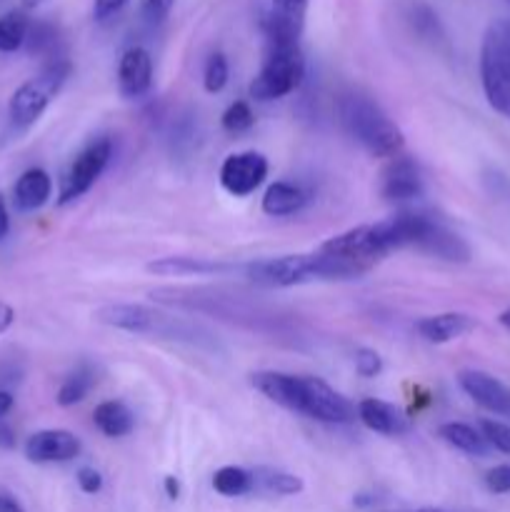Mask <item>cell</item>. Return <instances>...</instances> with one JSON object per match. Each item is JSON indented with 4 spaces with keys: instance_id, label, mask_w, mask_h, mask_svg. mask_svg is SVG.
Listing matches in <instances>:
<instances>
[{
    "instance_id": "obj_33",
    "label": "cell",
    "mask_w": 510,
    "mask_h": 512,
    "mask_svg": "<svg viewBox=\"0 0 510 512\" xmlns=\"http://www.w3.org/2000/svg\"><path fill=\"white\" fill-rule=\"evenodd\" d=\"M173 3L175 0H140V15L150 25H158L168 18L170 10H173Z\"/></svg>"
},
{
    "instance_id": "obj_25",
    "label": "cell",
    "mask_w": 510,
    "mask_h": 512,
    "mask_svg": "<svg viewBox=\"0 0 510 512\" xmlns=\"http://www.w3.org/2000/svg\"><path fill=\"white\" fill-rule=\"evenodd\" d=\"M253 490L268 495H298L303 490V480L293 473L273 468H255L253 470Z\"/></svg>"
},
{
    "instance_id": "obj_22",
    "label": "cell",
    "mask_w": 510,
    "mask_h": 512,
    "mask_svg": "<svg viewBox=\"0 0 510 512\" xmlns=\"http://www.w3.org/2000/svg\"><path fill=\"white\" fill-rule=\"evenodd\" d=\"M93 423L108 438H123V435L133 433L135 418L125 403H120V400H105V403H100L95 408Z\"/></svg>"
},
{
    "instance_id": "obj_41",
    "label": "cell",
    "mask_w": 510,
    "mask_h": 512,
    "mask_svg": "<svg viewBox=\"0 0 510 512\" xmlns=\"http://www.w3.org/2000/svg\"><path fill=\"white\" fill-rule=\"evenodd\" d=\"M13 395L8 393V390H0V418H5V415L10 413V410H13Z\"/></svg>"
},
{
    "instance_id": "obj_6",
    "label": "cell",
    "mask_w": 510,
    "mask_h": 512,
    "mask_svg": "<svg viewBox=\"0 0 510 512\" xmlns=\"http://www.w3.org/2000/svg\"><path fill=\"white\" fill-rule=\"evenodd\" d=\"M110 155H113V143L108 138H98L85 145L78 153V158L73 160L68 173H65L58 203L68 205L78 200L80 195L88 193L95 180L103 175L105 165L110 163Z\"/></svg>"
},
{
    "instance_id": "obj_3",
    "label": "cell",
    "mask_w": 510,
    "mask_h": 512,
    "mask_svg": "<svg viewBox=\"0 0 510 512\" xmlns=\"http://www.w3.org/2000/svg\"><path fill=\"white\" fill-rule=\"evenodd\" d=\"M305 78V58L298 43L290 45H268V55L250 83V98L268 103V100L285 98L295 93Z\"/></svg>"
},
{
    "instance_id": "obj_42",
    "label": "cell",
    "mask_w": 510,
    "mask_h": 512,
    "mask_svg": "<svg viewBox=\"0 0 510 512\" xmlns=\"http://www.w3.org/2000/svg\"><path fill=\"white\" fill-rule=\"evenodd\" d=\"M165 493H168L170 500H175L180 495V483L173 478V475H168V478H165Z\"/></svg>"
},
{
    "instance_id": "obj_31",
    "label": "cell",
    "mask_w": 510,
    "mask_h": 512,
    "mask_svg": "<svg viewBox=\"0 0 510 512\" xmlns=\"http://www.w3.org/2000/svg\"><path fill=\"white\" fill-rule=\"evenodd\" d=\"M480 433L488 440L490 448H495L498 453L510 455V425L498 423V420H483V423H480Z\"/></svg>"
},
{
    "instance_id": "obj_9",
    "label": "cell",
    "mask_w": 510,
    "mask_h": 512,
    "mask_svg": "<svg viewBox=\"0 0 510 512\" xmlns=\"http://www.w3.org/2000/svg\"><path fill=\"white\" fill-rule=\"evenodd\" d=\"M303 380V410L300 413L308 418L320 420L328 425H345L355 420V408L348 398L330 388L320 378H300Z\"/></svg>"
},
{
    "instance_id": "obj_5",
    "label": "cell",
    "mask_w": 510,
    "mask_h": 512,
    "mask_svg": "<svg viewBox=\"0 0 510 512\" xmlns=\"http://www.w3.org/2000/svg\"><path fill=\"white\" fill-rule=\"evenodd\" d=\"M248 278L263 288H293L318 278V255H283V258L255 260L245 268Z\"/></svg>"
},
{
    "instance_id": "obj_19",
    "label": "cell",
    "mask_w": 510,
    "mask_h": 512,
    "mask_svg": "<svg viewBox=\"0 0 510 512\" xmlns=\"http://www.w3.org/2000/svg\"><path fill=\"white\" fill-rule=\"evenodd\" d=\"M418 335L433 345L453 343V340L465 338L468 333L475 330V320L465 313H440L423 318L415 325Z\"/></svg>"
},
{
    "instance_id": "obj_20",
    "label": "cell",
    "mask_w": 510,
    "mask_h": 512,
    "mask_svg": "<svg viewBox=\"0 0 510 512\" xmlns=\"http://www.w3.org/2000/svg\"><path fill=\"white\" fill-rule=\"evenodd\" d=\"M50 195H53V180L40 168L25 170L13 188L15 208L23 210V213H33V210L43 208Z\"/></svg>"
},
{
    "instance_id": "obj_12",
    "label": "cell",
    "mask_w": 510,
    "mask_h": 512,
    "mask_svg": "<svg viewBox=\"0 0 510 512\" xmlns=\"http://www.w3.org/2000/svg\"><path fill=\"white\" fill-rule=\"evenodd\" d=\"M458 383L465 390V395L473 398L475 405L485 408L488 413L510 418V388L500 383L498 378L483 373V370H463L458 375Z\"/></svg>"
},
{
    "instance_id": "obj_15",
    "label": "cell",
    "mask_w": 510,
    "mask_h": 512,
    "mask_svg": "<svg viewBox=\"0 0 510 512\" xmlns=\"http://www.w3.org/2000/svg\"><path fill=\"white\" fill-rule=\"evenodd\" d=\"M358 420L368 430L380 435H388V438H398V435H405L410 430V418L400 408H395L393 403H385V400L378 398H365L360 400L358 408Z\"/></svg>"
},
{
    "instance_id": "obj_7",
    "label": "cell",
    "mask_w": 510,
    "mask_h": 512,
    "mask_svg": "<svg viewBox=\"0 0 510 512\" xmlns=\"http://www.w3.org/2000/svg\"><path fill=\"white\" fill-rule=\"evenodd\" d=\"M100 323L110 328L128 330L135 335H163V338H183L185 328L173 318L153 313L143 305H108L98 313Z\"/></svg>"
},
{
    "instance_id": "obj_29",
    "label": "cell",
    "mask_w": 510,
    "mask_h": 512,
    "mask_svg": "<svg viewBox=\"0 0 510 512\" xmlns=\"http://www.w3.org/2000/svg\"><path fill=\"white\" fill-rule=\"evenodd\" d=\"M228 75H230V68H228V60H225L223 53H213L208 58V63H205V70H203V85L208 93H220V90L228 85Z\"/></svg>"
},
{
    "instance_id": "obj_36",
    "label": "cell",
    "mask_w": 510,
    "mask_h": 512,
    "mask_svg": "<svg viewBox=\"0 0 510 512\" xmlns=\"http://www.w3.org/2000/svg\"><path fill=\"white\" fill-rule=\"evenodd\" d=\"M128 5V0H95L93 5V15L95 20H108L113 18L115 13H120V10Z\"/></svg>"
},
{
    "instance_id": "obj_28",
    "label": "cell",
    "mask_w": 510,
    "mask_h": 512,
    "mask_svg": "<svg viewBox=\"0 0 510 512\" xmlns=\"http://www.w3.org/2000/svg\"><path fill=\"white\" fill-rule=\"evenodd\" d=\"M93 388V373L90 370H75L70 378H65V383L58 390V405L63 408H73V405L83 403L85 395Z\"/></svg>"
},
{
    "instance_id": "obj_27",
    "label": "cell",
    "mask_w": 510,
    "mask_h": 512,
    "mask_svg": "<svg viewBox=\"0 0 510 512\" xmlns=\"http://www.w3.org/2000/svg\"><path fill=\"white\" fill-rule=\"evenodd\" d=\"M213 488L225 498H240V495L253 493V470L225 465L213 475Z\"/></svg>"
},
{
    "instance_id": "obj_10",
    "label": "cell",
    "mask_w": 510,
    "mask_h": 512,
    "mask_svg": "<svg viewBox=\"0 0 510 512\" xmlns=\"http://www.w3.org/2000/svg\"><path fill=\"white\" fill-rule=\"evenodd\" d=\"M265 175H268V160L255 150L228 155L220 165V185L235 198H248L250 193H255L263 185Z\"/></svg>"
},
{
    "instance_id": "obj_17",
    "label": "cell",
    "mask_w": 510,
    "mask_h": 512,
    "mask_svg": "<svg viewBox=\"0 0 510 512\" xmlns=\"http://www.w3.org/2000/svg\"><path fill=\"white\" fill-rule=\"evenodd\" d=\"M415 248L433 255V258L448 260V263H468L470 260L468 243H465L458 233H453V230L445 228V225H440L438 220L433 218H430L428 228L423 230V235H420Z\"/></svg>"
},
{
    "instance_id": "obj_8",
    "label": "cell",
    "mask_w": 510,
    "mask_h": 512,
    "mask_svg": "<svg viewBox=\"0 0 510 512\" xmlns=\"http://www.w3.org/2000/svg\"><path fill=\"white\" fill-rule=\"evenodd\" d=\"M320 250L345 260V263L358 265L363 270H368L375 260L388 255V248H385L383 238L378 233V225H360V228L348 230V233L335 235V238L325 240Z\"/></svg>"
},
{
    "instance_id": "obj_21",
    "label": "cell",
    "mask_w": 510,
    "mask_h": 512,
    "mask_svg": "<svg viewBox=\"0 0 510 512\" xmlns=\"http://www.w3.org/2000/svg\"><path fill=\"white\" fill-rule=\"evenodd\" d=\"M308 203V195L300 185L293 183H273L263 195V213L273 215V218H288L303 210V205Z\"/></svg>"
},
{
    "instance_id": "obj_11",
    "label": "cell",
    "mask_w": 510,
    "mask_h": 512,
    "mask_svg": "<svg viewBox=\"0 0 510 512\" xmlns=\"http://www.w3.org/2000/svg\"><path fill=\"white\" fill-rule=\"evenodd\" d=\"M80 455V440L70 430H38L25 440V458L30 463H68Z\"/></svg>"
},
{
    "instance_id": "obj_23",
    "label": "cell",
    "mask_w": 510,
    "mask_h": 512,
    "mask_svg": "<svg viewBox=\"0 0 510 512\" xmlns=\"http://www.w3.org/2000/svg\"><path fill=\"white\" fill-rule=\"evenodd\" d=\"M228 265L210 263L203 258H160L148 263V273L165 275V278H185V275H215L225 273Z\"/></svg>"
},
{
    "instance_id": "obj_16",
    "label": "cell",
    "mask_w": 510,
    "mask_h": 512,
    "mask_svg": "<svg viewBox=\"0 0 510 512\" xmlns=\"http://www.w3.org/2000/svg\"><path fill=\"white\" fill-rule=\"evenodd\" d=\"M118 85L125 98H140L153 85V58L145 48H128L118 63Z\"/></svg>"
},
{
    "instance_id": "obj_18",
    "label": "cell",
    "mask_w": 510,
    "mask_h": 512,
    "mask_svg": "<svg viewBox=\"0 0 510 512\" xmlns=\"http://www.w3.org/2000/svg\"><path fill=\"white\" fill-rule=\"evenodd\" d=\"M253 385L275 405H283V408L295 410V413L303 410V380L295 378V375L260 370V373L253 375Z\"/></svg>"
},
{
    "instance_id": "obj_39",
    "label": "cell",
    "mask_w": 510,
    "mask_h": 512,
    "mask_svg": "<svg viewBox=\"0 0 510 512\" xmlns=\"http://www.w3.org/2000/svg\"><path fill=\"white\" fill-rule=\"evenodd\" d=\"M8 230H10L8 208H5V200H3V195H0V240H3L5 235H8Z\"/></svg>"
},
{
    "instance_id": "obj_24",
    "label": "cell",
    "mask_w": 510,
    "mask_h": 512,
    "mask_svg": "<svg viewBox=\"0 0 510 512\" xmlns=\"http://www.w3.org/2000/svg\"><path fill=\"white\" fill-rule=\"evenodd\" d=\"M440 438L450 445V448L460 450L465 455H475V458H483L488 455L490 445L488 440L483 438L480 430H475L473 425H465V423H445L440 425Z\"/></svg>"
},
{
    "instance_id": "obj_43",
    "label": "cell",
    "mask_w": 510,
    "mask_h": 512,
    "mask_svg": "<svg viewBox=\"0 0 510 512\" xmlns=\"http://www.w3.org/2000/svg\"><path fill=\"white\" fill-rule=\"evenodd\" d=\"M500 323H503V325H505V328H508V330H510V308H508V310H505V313H500Z\"/></svg>"
},
{
    "instance_id": "obj_13",
    "label": "cell",
    "mask_w": 510,
    "mask_h": 512,
    "mask_svg": "<svg viewBox=\"0 0 510 512\" xmlns=\"http://www.w3.org/2000/svg\"><path fill=\"white\" fill-rule=\"evenodd\" d=\"M380 193L390 203H408L423 195V178H420L418 165L410 158H393L388 168L383 170L380 180Z\"/></svg>"
},
{
    "instance_id": "obj_34",
    "label": "cell",
    "mask_w": 510,
    "mask_h": 512,
    "mask_svg": "<svg viewBox=\"0 0 510 512\" xmlns=\"http://www.w3.org/2000/svg\"><path fill=\"white\" fill-rule=\"evenodd\" d=\"M485 485H488L490 493L495 495L510 493V465H495L493 470H488Z\"/></svg>"
},
{
    "instance_id": "obj_32",
    "label": "cell",
    "mask_w": 510,
    "mask_h": 512,
    "mask_svg": "<svg viewBox=\"0 0 510 512\" xmlns=\"http://www.w3.org/2000/svg\"><path fill=\"white\" fill-rule=\"evenodd\" d=\"M355 370H358L360 378H375L383 370V358L375 350L358 348L355 350Z\"/></svg>"
},
{
    "instance_id": "obj_30",
    "label": "cell",
    "mask_w": 510,
    "mask_h": 512,
    "mask_svg": "<svg viewBox=\"0 0 510 512\" xmlns=\"http://www.w3.org/2000/svg\"><path fill=\"white\" fill-rule=\"evenodd\" d=\"M253 125H255V115L245 100H238V103H233L223 113V128L228 130V133H243V130H250Z\"/></svg>"
},
{
    "instance_id": "obj_37",
    "label": "cell",
    "mask_w": 510,
    "mask_h": 512,
    "mask_svg": "<svg viewBox=\"0 0 510 512\" xmlns=\"http://www.w3.org/2000/svg\"><path fill=\"white\" fill-rule=\"evenodd\" d=\"M13 320H15V310L10 308L8 303H0V333H5V330L10 328Z\"/></svg>"
},
{
    "instance_id": "obj_35",
    "label": "cell",
    "mask_w": 510,
    "mask_h": 512,
    "mask_svg": "<svg viewBox=\"0 0 510 512\" xmlns=\"http://www.w3.org/2000/svg\"><path fill=\"white\" fill-rule=\"evenodd\" d=\"M78 485L83 493L95 495V493H100V488H103V478H100V473L95 468H80L78 470Z\"/></svg>"
},
{
    "instance_id": "obj_14",
    "label": "cell",
    "mask_w": 510,
    "mask_h": 512,
    "mask_svg": "<svg viewBox=\"0 0 510 512\" xmlns=\"http://www.w3.org/2000/svg\"><path fill=\"white\" fill-rule=\"evenodd\" d=\"M308 0H273V13L265 23L268 45L298 43Z\"/></svg>"
},
{
    "instance_id": "obj_1",
    "label": "cell",
    "mask_w": 510,
    "mask_h": 512,
    "mask_svg": "<svg viewBox=\"0 0 510 512\" xmlns=\"http://www.w3.org/2000/svg\"><path fill=\"white\" fill-rule=\"evenodd\" d=\"M340 120L345 130L375 158H395L403 150V133L378 103L360 93L343 95Z\"/></svg>"
},
{
    "instance_id": "obj_40",
    "label": "cell",
    "mask_w": 510,
    "mask_h": 512,
    "mask_svg": "<svg viewBox=\"0 0 510 512\" xmlns=\"http://www.w3.org/2000/svg\"><path fill=\"white\" fill-rule=\"evenodd\" d=\"M0 512H23V508H20L18 500H15V498L0 493Z\"/></svg>"
},
{
    "instance_id": "obj_2",
    "label": "cell",
    "mask_w": 510,
    "mask_h": 512,
    "mask_svg": "<svg viewBox=\"0 0 510 512\" xmlns=\"http://www.w3.org/2000/svg\"><path fill=\"white\" fill-rule=\"evenodd\" d=\"M480 83L485 100L498 115L510 120V20L488 25L480 45Z\"/></svg>"
},
{
    "instance_id": "obj_26",
    "label": "cell",
    "mask_w": 510,
    "mask_h": 512,
    "mask_svg": "<svg viewBox=\"0 0 510 512\" xmlns=\"http://www.w3.org/2000/svg\"><path fill=\"white\" fill-rule=\"evenodd\" d=\"M30 33L28 15L20 10H10V13L0 15V53H15L25 45Z\"/></svg>"
},
{
    "instance_id": "obj_4",
    "label": "cell",
    "mask_w": 510,
    "mask_h": 512,
    "mask_svg": "<svg viewBox=\"0 0 510 512\" xmlns=\"http://www.w3.org/2000/svg\"><path fill=\"white\" fill-rule=\"evenodd\" d=\"M68 78V60L53 58L38 75H35V78H30L28 83L20 85L8 105L10 120H13L15 128H30V125L45 113V108L53 103V98L60 93V88H63Z\"/></svg>"
},
{
    "instance_id": "obj_38",
    "label": "cell",
    "mask_w": 510,
    "mask_h": 512,
    "mask_svg": "<svg viewBox=\"0 0 510 512\" xmlns=\"http://www.w3.org/2000/svg\"><path fill=\"white\" fill-rule=\"evenodd\" d=\"M0 448H15V433L10 425L0 420Z\"/></svg>"
}]
</instances>
